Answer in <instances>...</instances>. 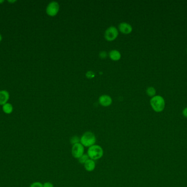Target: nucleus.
Returning <instances> with one entry per match:
<instances>
[{"instance_id": "obj_19", "label": "nucleus", "mask_w": 187, "mask_h": 187, "mask_svg": "<svg viewBox=\"0 0 187 187\" xmlns=\"http://www.w3.org/2000/svg\"><path fill=\"white\" fill-rule=\"evenodd\" d=\"M99 55H100V57L101 58H105L106 57V56H107V53H106V52L105 51H102V52L100 53Z\"/></svg>"}, {"instance_id": "obj_11", "label": "nucleus", "mask_w": 187, "mask_h": 187, "mask_svg": "<svg viewBox=\"0 0 187 187\" xmlns=\"http://www.w3.org/2000/svg\"><path fill=\"white\" fill-rule=\"evenodd\" d=\"M109 56L111 59L114 61L118 60L121 59V54L117 50H112L110 52Z\"/></svg>"}, {"instance_id": "obj_17", "label": "nucleus", "mask_w": 187, "mask_h": 187, "mask_svg": "<svg viewBox=\"0 0 187 187\" xmlns=\"http://www.w3.org/2000/svg\"><path fill=\"white\" fill-rule=\"evenodd\" d=\"M30 187H43V184H42L39 182H36L31 184Z\"/></svg>"}, {"instance_id": "obj_12", "label": "nucleus", "mask_w": 187, "mask_h": 187, "mask_svg": "<svg viewBox=\"0 0 187 187\" xmlns=\"http://www.w3.org/2000/svg\"><path fill=\"white\" fill-rule=\"evenodd\" d=\"M2 110L6 114H11L13 110V106L11 103H7L3 106H2Z\"/></svg>"}, {"instance_id": "obj_5", "label": "nucleus", "mask_w": 187, "mask_h": 187, "mask_svg": "<svg viewBox=\"0 0 187 187\" xmlns=\"http://www.w3.org/2000/svg\"><path fill=\"white\" fill-rule=\"evenodd\" d=\"M118 35V31L116 27L111 26L108 28L105 32V37L107 41H112L116 39Z\"/></svg>"}, {"instance_id": "obj_2", "label": "nucleus", "mask_w": 187, "mask_h": 187, "mask_svg": "<svg viewBox=\"0 0 187 187\" xmlns=\"http://www.w3.org/2000/svg\"><path fill=\"white\" fill-rule=\"evenodd\" d=\"M87 154L90 159L93 160L100 159L103 157V149L99 145L95 144L89 148Z\"/></svg>"}, {"instance_id": "obj_15", "label": "nucleus", "mask_w": 187, "mask_h": 187, "mask_svg": "<svg viewBox=\"0 0 187 187\" xmlns=\"http://www.w3.org/2000/svg\"><path fill=\"white\" fill-rule=\"evenodd\" d=\"M89 159H89L88 154H83L81 157H80V159H78V161L80 163L84 164Z\"/></svg>"}, {"instance_id": "obj_23", "label": "nucleus", "mask_w": 187, "mask_h": 187, "mask_svg": "<svg viewBox=\"0 0 187 187\" xmlns=\"http://www.w3.org/2000/svg\"><path fill=\"white\" fill-rule=\"evenodd\" d=\"M4 0H0V4H2L3 2H4Z\"/></svg>"}, {"instance_id": "obj_7", "label": "nucleus", "mask_w": 187, "mask_h": 187, "mask_svg": "<svg viewBox=\"0 0 187 187\" xmlns=\"http://www.w3.org/2000/svg\"><path fill=\"white\" fill-rule=\"evenodd\" d=\"M119 29L125 34H129L132 31V28L130 24L125 22H122L119 25Z\"/></svg>"}, {"instance_id": "obj_14", "label": "nucleus", "mask_w": 187, "mask_h": 187, "mask_svg": "<svg viewBox=\"0 0 187 187\" xmlns=\"http://www.w3.org/2000/svg\"><path fill=\"white\" fill-rule=\"evenodd\" d=\"M80 142H81V138L79 137L77 135H74L71 137L70 140V142L72 145L79 143Z\"/></svg>"}, {"instance_id": "obj_1", "label": "nucleus", "mask_w": 187, "mask_h": 187, "mask_svg": "<svg viewBox=\"0 0 187 187\" xmlns=\"http://www.w3.org/2000/svg\"><path fill=\"white\" fill-rule=\"evenodd\" d=\"M151 106L155 112L160 113L163 111L165 107V102L161 96H155L150 101Z\"/></svg>"}, {"instance_id": "obj_16", "label": "nucleus", "mask_w": 187, "mask_h": 187, "mask_svg": "<svg viewBox=\"0 0 187 187\" xmlns=\"http://www.w3.org/2000/svg\"><path fill=\"white\" fill-rule=\"evenodd\" d=\"M86 76L88 79H92L95 76V73L93 71H89L86 73Z\"/></svg>"}, {"instance_id": "obj_10", "label": "nucleus", "mask_w": 187, "mask_h": 187, "mask_svg": "<svg viewBox=\"0 0 187 187\" xmlns=\"http://www.w3.org/2000/svg\"><path fill=\"white\" fill-rule=\"evenodd\" d=\"M84 168L87 171L91 172L95 170L96 167V163L94 160L91 159H89L84 163Z\"/></svg>"}, {"instance_id": "obj_8", "label": "nucleus", "mask_w": 187, "mask_h": 187, "mask_svg": "<svg viewBox=\"0 0 187 187\" xmlns=\"http://www.w3.org/2000/svg\"><path fill=\"white\" fill-rule=\"evenodd\" d=\"M99 103L103 107H108L112 103V99L110 96L102 95L99 98Z\"/></svg>"}, {"instance_id": "obj_4", "label": "nucleus", "mask_w": 187, "mask_h": 187, "mask_svg": "<svg viewBox=\"0 0 187 187\" xmlns=\"http://www.w3.org/2000/svg\"><path fill=\"white\" fill-rule=\"evenodd\" d=\"M72 155L75 159H80L84 154V146L81 143L74 144L72 148Z\"/></svg>"}, {"instance_id": "obj_22", "label": "nucleus", "mask_w": 187, "mask_h": 187, "mask_svg": "<svg viewBox=\"0 0 187 187\" xmlns=\"http://www.w3.org/2000/svg\"><path fill=\"white\" fill-rule=\"evenodd\" d=\"M2 35H1V34H0V42H1V41H2Z\"/></svg>"}, {"instance_id": "obj_6", "label": "nucleus", "mask_w": 187, "mask_h": 187, "mask_svg": "<svg viewBox=\"0 0 187 187\" xmlns=\"http://www.w3.org/2000/svg\"><path fill=\"white\" fill-rule=\"evenodd\" d=\"M59 4L56 1H52L49 3L46 8V13L49 16L56 15L59 11Z\"/></svg>"}, {"instance_id": "obj_24", "label": "nucleus", "mask_w": 187, "mask_h": 187, "mask_svg": "<svg viewBox=\"0 0 187 187\" xmlns=\"http://www.w3.org/2000/svg\"></svg>"}, {"instance_id": "obj_3", "label": "nucleus", "mask_w": 187, "mask_h": 187, "mask_svg": "<svg viewBox=\"0 0 187 187\" xmlns=\"http://www.w3.org/2000/svg\"><path fill=\"white\" fill-rule=\"evenodd\" d=\"M96 138L93 132L90 131L86 132L81 137L80 143L85 147H91L95 144Z\"/></svg>"}, {"instance_id": "obj_20", "label": "nucleus", "mask_w": 187, "mask_h": 187, "mask_svg": "<svg viewBox=\"0 0 187 187\" xmlns=\"http://www.w3.org/2000/svg\"><path fill=\"white\" fill-rule=\"evenodd\" d=\"M182 114L184 116H185V118H187V107H185V109H184L183 112H182Z\"/></svg>"}, {"instance_id": "obj_18", "label": "nucleus", "mask_w": 187, "mask_h": 187, "mask_svg": "<svg viewBox=\"0 0 187 187\" xmlns=\"http://www.w3.org/2000/svg\"><path fill=\"white\" fill-rule=\"evenodd\" d=\"M43 187H54V185L50 182H45L43 184Z\"/></svg>"}, {"instance_id": "obj_13", "label": "nucleus", "mask_w": 187, "mask_h": 187, "mask_svg": "<svg viewBox=\"0 0 187 187\" xmlns=\"http://www.w3.org/2000/svg\"><path fill=\"white\" fill-rule=\"evenodd\" d=\"M147 95H148L149 97H152L155 96V93H156V90L155 88L153 87H149L147 88L146 90Z\"/></svg>"}, {"instance_id": "obj_21", "label": "nucleus", "mask_w": 187, "mask_h": 187, "mask_svg": "<svg viewBox=\"0 0 187 187\" xmlns=\"http://www.w3.org/2000/svg\"><path fill=\"white\" fill-rule=\"evenodd\" d=\"M17 1H15V0H14V1H8V2H9V3H14V2H16Z\"/></svg>"}, {"instance_id": "obj_9", "label": "nucleus", "mask_w": 187, "mask_h": 187, "mask_svg": "<svg viewBox=\"0 0 187 187\" xmlns=\"http://www.w3.org/2000/svg\"><path fill=\"white\" fill-rule=\"evenodd\" d=\"M9 99V93L6 90L0 91V106H3Z\"/></svg>"}]
</instances>
